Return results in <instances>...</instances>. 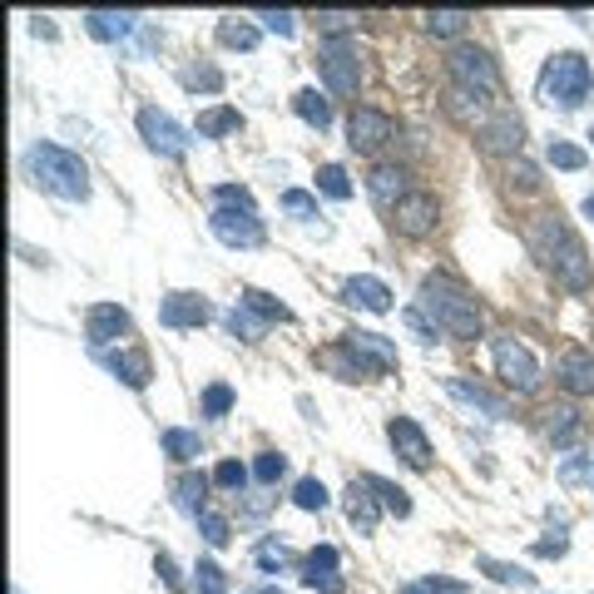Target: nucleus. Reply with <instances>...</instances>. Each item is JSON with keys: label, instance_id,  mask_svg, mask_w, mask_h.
Segmentation results:
<instances>
[{"label": "nucleus", "instance_id": "26", "mask_svg": "<svg viewBox=\"0 0 594 594\" xmlns=\"http://www.w3.org/2000/svg\"><path fill=\"white\" fill-rule=\"evenodd\" d=\"M243 130V114L228 110V104H214V110L198 114V134L204 140H223V134H238Z\"/></svg>", "mask_w": 594, "mask_h": 594}, {"label": "nucleus", "instance_id": "56", "mask_svg": "<svg viewBox=\"0 0 594 594\" xmlns=\"http://www.w3.org/2000/svg\"><path fill=\"white\" fill-rule=\"evenodd\" d=\"M580 475H585V461H565V471H560V481H565V485H575Z\"/></svg>", "mask_w": 594, "mask_h": 594}, {"label": "nucleus", "instance_id": "40", "mask_svg": "<svg viewBox=\"0 0 594 594\" xmlns=\"http://www.w3.org/2000/svg\"><path fill=\"white\" fill-rule=\"evenodd\" d=\"M253 475H258L263 485H278L283 475H288V455H283V451H263L258 461H253Z\"/></svg>", "mask_w": 594, "mask_h": 594}, {"label": "nucleus", "instance_id": "18", "mask_svg": "<svg viewBox=\"0 0 594 594\" xmlns=\"http://www.w3.org/2000/svg\"><path fill=\"white\" fill-rule=\"evenodd\" d=\"M347 520H352L357 525V535H371V530H377V520H381V501L377 495H371V485L367 481H352L347 485Z\"/></svg>", "mask_w": 594, "mask_h": 594}, {"label": "nucleus", "instance_id": "1", "mask_svg": "<svg viewBox=\"0 0 594 594\" xmlns=\"http://www.w3.org/2000/svg\"><path fill=\"white\" fill-rule=\"evenodd\" d=\"M525 243H530V253H535V258L555 273L560 288L590 293V283H594L590 253H585V243H580L575 233L560 223V214H535V218H530L525 223Z\"/></svg>", "mask_w": 594, "mask_h": 594}, {"label": "nucleus", "instance_id": "29", "mask_svg": "<svg viewBox=\"0 0 594 594\" xmlns=\"http://www.w3.org/2000/svg\"><path fill=\"white\" fill-rule=\"evenodd\" d=\"M317 362H322L327 371H337V377H342V381H362V377H371V371L362 367V362H357V352H352V347H327V352L322 357H317Z\"/></svg>", "mask_w": 594, "mask_h": 594}, {"label": "nucleus", "instance_id": "10", "mask_svg": "<svg viewBox=\"0 0 594 594\" xmlns=\"http://www.w3.org/2000/svg\"><path fill=\"white\" fill-rule=\"evenodd\" d=\"M140 134H144V144L154 148V154H164V158H178L188 148V134L174 124V114L154 110V104H144L140 110Z\"/></svg>", "mask_w": 594, "mask_h": 594}, {"label": "nucleus", "instance_id": "16", "mask_svg": "<svg viewBox=\"0 0 594 594\" xmlns=\"http://www.w3.org/2000/svg\"><path fill=\"white\" fill-rule=\"evenodd\" d=\"M342 342L352 347L357 362H362L371 377H387V371H397V347H391L381 332H347Z\"/></svg>", "mask_w": 594, "mask_h": 594}, {"label": "nucleus", "instance_id": "46", "mask_svg": "<svg viewBox=\"0 0 594 594\" xmlns=\"http://www.w3.org/2000/svg\"><path fill=\"white\" fill-rule=\"evenodd\" d=\"M352 10H322V16H317V30H327V40H337V35H347V30H352Z\"/></svg>", "mask_w": 594, "mask_h": 594}, {"label": "nucleus", "instance_id": "6", "mask_svg": "<svg viewBox=\"0 0 594 594\" xmlns=\"http://www.w3.org/2000/svg\"><path fill=\"white\" fill-rule=\"evenodd\" d=\"M445 70H451L455 90L475 94V100L495 94V84H501V70H495V60L485 55L481 45H455V50H451V60H445Z\"/></svg>", "mask_w": 594, "mask_h": 594}, {"label": "nucleus", "instance_id": "36", "mask_svg": "<svg viewBox=\"0 0 594 594\" xmlns=\"http://www.w3.org/2000/svg\"><path fill=\"white\" fill-rule=\"evenodd\" d=\"M465 25H471V16H465V10H427V30H431V35H441V40L461 35Z\"/></svg>", "mask_w": 594, "mask_h": 594}, {"label": "nucleus", "instance_id": "2", "mask_svg": "<svg viewBox=\"0 0 594 594\" xmlns=\"http://www.w3.org/2000/svg\"><path fill=\"white\" fill-rule=\"evenodd\" d=\"M421 313L437 322V332L445 337H461V342H475L481 337V307H475V297L461 288L455 278H445V273H431V278H421Z\"/></svg>", "mask_w": 594, "mask_h": 594}, {"label": "nucleus", "instance_id": "28", "mask_svg": "<svg viewBox=\"0 0 594 594\" xmlns=\"http://www.w3.org/2000/svg\"><path fill=\"white\" fill-rule=\"evenodd\" d=\"M445 391H451V397H461V401H471V407H481L485 417H505V401L491 397L485 387H471L465 377H451V381H445Z\"/></svg>", "mask_w": 594, "mask_h": 594}, {"label": "nucleus", "instance_id": "55", "mask_svg": "<svg viewBox=\"0 0 594 594\" xmlns=\"http://www.w3.org/2000/svg\"><path fill=\"white\" fill-rule=\"evenodd\" d=\"M511 178H515L520 188H540V174H535L530 164H515V168H511Z\"/></svg>", "mask_w": 594, "mask_h": 594}, {"label": "nucleus", "instance_id": "43", "mask_svg": "<svg viewBox=\"0 0 594 594\" xmlns=\"http://www.w3.org/2000/svg\"><path fill=\"white\" fill-rule=\"evenodd\" d=\"M198 535H204L208 545H228L233 530H228V520H223L218 511H204V515H198Z\"/></svg>", "mask_w": 594, "mask_h": 594}, {"label": "nucleus", "instance_id": "23", "mask_svg": "<svg viewBox=\"0 0 594 594\" xmlns=\"http://www.w3.org/2000/svg\"><path fill=\"white\" fill-rule=\"evenodd\" d=\"M367 188H371V198H377V204H381V208H397V204H401V198H407V194H411V188H407V174H401V168H391V164L371 168Z\"/></svg>", "mask_w": 594, "mask_h": 594}, {"label": "nucleus", "instance_id": "30", "mask_svg": "<svg viewBox=\"0 0 594 594\" xmlns=\"http://www.w3.org/2000/svg\"><path fill=\"white\" fill-rule=\"evenodd\" d=\"M243 307H253V313L263 317V322H293V307H283L273 293H263V288H243Z\"/></svg>", "mask_w": 594, "mask_h": 594}, {"label": "nucleus", "instance_id": "8", "mask_svg": "<svg viewBox=\"0 0 594 594\" xmlns=\"http://www.w3.org/2000/svg\"><path fill=\"white\" fill-rule=\"evenodd\" d=\"M491 357H495V371H501L505 387L535 391L540 367H535V357H530V347H520L515 337H495V342H491Z\"/></svg>", "mask_w": 594, "mask_h": 594}, {"label": "nucleus", "instance_id": "54", "mask_svg": "<svg viewBox=\"0 0 594 594\" xmlns=\"http://www.w3.org/2000/svg\"><path fill=\"white\" fill-rule=\"evenodd\" d=\"M154 570L164 575V585H168V590H184V580H178V570H174V560H168V555H158V565H154Z\"/></svg>", "mask_w": 594, "mask_h": 594}, {"label": "nucleus", "instance_id": "25", "mask_svg": "<svg viewBox=\"0 0 594 594\" xmlns=\"http://www.w3.org/2000/svg\"><path fill=\"white\" fill-rule=\"evenodd\" d=\"M204 495H208V475L204 471H188V475H178V485H174V501H178V511H188V515H204L208 505H204Z\"/></svg>", "mask_w": 594, "mask_h": 594}, {"label": "nucleus", "instance_id": "51", "mask_svg": "<svg viewBox=\"0 0 594 594\" xmlns=\"http://www.w3.org/2000/svg\"><path fill=\"white\" fill-rule=\"evenodd\" d=\"M258 565L273 575V570H283V565H288V550H283V545H263V550H258Z\"/></svg>", "mask_w": 594, "mask_h": 594}, {"label": "nucleus", "instance_id": "4", "mask_svg": "<svg viewBox=\"0 0 594 594\" xmlns=\"http://www.w3.org/2000/svg\"><path fill=\"white\" fill-rule=\"evenodd\" d=\"M540 100L555 110H580L585 100H594V70L580 50H560L545 60L540 70Z\"/></svg>", "mask_w": 594, "mask_h": 594}, {"label": "nucleus", "instance_id": "19", "mask_svg": "<svg viewBox=\"0 0 594 594\" xmlns=\"http://www.w3.org/2000/svg\"><path fill=\"white\" fill-rule=\"evenodd\" d=\"M555 377H560V387L575 391V397H594V357L590 352H565Z\"/></svg>", "mask_w": 594, "mask_h": 594}, {"label": "nucleus", "instance_id": "49", "mask_svg": "<svg viewBox=\"0 0 594 594\" xmlns=\"http://www.w3.org/2000/svg\"><path fill=\"white\" fill-rule=\"evenodd\" d=\"M401 317H407V327L421 337V342H437V322H431V317L421 313V307H407V313H401Z\"/></svg>", "mask_w": 594, "mask_h": 594}, {"label": "nucleus", "instance_id": "24", "mask_svg": "<svg viewBox=\"0 0 594 594\" xmlns=\"http://www.w3.org/2000/svg\"><path fill=\"white\" fill-rule=\"evenodd\" d=\"M545 437L555 445H575L585 437V417H580L575 407H550L545 411Z\"/></svg>", "mask_w": 594, "mask_h": 594}, {"label": "nucleus", "instance_id": "47", "mask_svg": "<svg viewBox=\"0 0 594 594\" xmlns=\"http://www.w3.org/2000/svg\"><path fill=\"white\" fill-rule=\"evenodd\" d=\"M184 84H188V90H208V94H214V90H223V74L214 65H194L184 74Z\"/></svg>", "mask_w": 594, "mask_h": 594}, {"label": "nucleus", "instance_id": "39", "mask_svg": "<svg viewBox=\"0 0 594 594\" xmlns=\"http://www.w3.org/2000/svg\"><path fill=\"white\" fill-rule=\"evenodd\" d=\"M218 40L228 50H253V45H258V30L243 25V20H218Z\"/></svg>", "mask_w": 594, "mask_h": 594}, {"label": "nucleus", "instance_id": "11", "mask_svg": "<svg viewBox=\"0 0 594 594\" xmlns=\"http://www.w3.org/2000/svg\"><path fill=\"white\" fill-rule=\"evenodd\" d=\"M387 140H391V114L371 110V104H357L352 120H347V144H352L357 154H377Z\"/></svg>", "mask_w": 594, "mask_h": 594}, {"label": "nucleus", "instance_id": "22", "mask_svg": "<svg viewBox=\"0 0 594 594\" xmlns=\"http://www.w3.org/2000/svg\"><path fill=\"white\" fill-rule=\"evenodd\" d=\"M134 25H140L134 10H90V16H84V30H90L94 40H124Z\"/></svg>", "mask_w": 594, "mask_h": 594}, {"label": "nucleus", "instance_id": "7", "mask_svg": "<svg viewBox=\"0 0 594 594\" xmlns=\"http://www.w3.org/2000/svg\"><path fill=\"white\" fill-rule=\"evenodd\" d=\"M208 228H214V238L218 243H228V248H263V223H258V214L253 208H214L208 214Z\"/></svg>", "mask_w": 594, "mask_h": 594}, {"label": "nucleus", "instance_id": "57", "mask_svg": "<svg viewBox=\"0 0 594 594\" xmlns=\"http://www.w3.org/2000/svg\"><path fill=\"white\" fill-rule=\"evenodd\" d=\"M401 594H427V585L417 580V585H401Z\"/></svg>", "mask_w": 594, "mask_h": 594}, {"label": "nucleus", "instance_id": "41", "mask_svg": "<svg viewBox=\"0 0 594 594\" xmlns=\"http://www.w3.org/2000/svg\"><path fill=\"white\" fill-rule=\"evenodd\" d=\"M228 411H233V387L228 381H214L204 391V417H228Z\"/></svg>", "mask_w": 594, "mask_h": 594}, {"label": "nucleus", "instance_id": "50", "mask_svg": "<svg viewBox=\"0 0 594 594\" xmlns=\"http://www.w3.org/2000/svg\"><path fill=\"white\" fill-rule=\"evenodd\" d=\"M214 198H218L223 208H253V194H248V188H233V184L214 188Z\"/></svg>", "mask_w": 594, "mask_h": 594}, {"label": "nucleus", "instance_id": "27", "mask_svg": "<svg viewBox=\"0 0 594 594\" xmlns=\"http://www.w3.org/2000/svg\"><path fill=\"white\" fill-rule=\"evenodd\" d=\"M293 110L303 114L313 130H327V124H332V100H327V94H317V90H297L293 94Z\"/></svg>", "mask_w": 594, "mask_h": 594}, {"label": "nucleus", "instance_id": "14", "mask_svg": "<svg viewBox=\"0 0 594 594\" xmlns=\"http://www.w3.org/2000/svg\"><path fill=\"white\" fill-rule=\"evenodd\" d=\"M208 317H214V303H208L204 293H168L164 307H158V322L174 327V332H184V327H204Z\"/></svg>", "mask_w": 594, "mask_h": 594}, {"label": "nucleus", "instance_id": "48", "mask_svg": "<svg viewBox=\"0 0 594 594\" xmlns=\"http://www.w3.org/2000/svg\"><path fill=\"white\" fill-rule=\"evenodd\" d=\"M258 20L273 30V35H293V30H297V16H293V10H258Z\"/></svg>", "mask_w": 594, "mask_h": 594}, {"label": "nucleus", "instance_id": "44", "mask_svg": "<svg viewBox=\"0 0 594 594\" xmlns=\"http://www.w3.org/2000/svg\"><path fill=\"white\" fill-rule=\"evenodd\" d=\"M214 485H223V491H233V495H238L243 485H248V465H238V461H223L218 471H214Z\"/></svg>", "mask_w": 594, "mask_h": 594}, {"label": "nucleus", "instance_id": "34", "mask_svg": "<svg viewBox=\"0 0 594 594\" xmlns=\"http://www.w3.org/2000/svg\"><path fill=\"white\" fill-rule=\"evenodd\" d=\"M317 188H322L327 198H337V204H342V198H352V178H347L342 164H322V168H317Z\"/></svg>", "mask_w": 594, "mask_h": 594}, {"label": "nucleus", "instance_id": "20", "mask_svg": "<svg viewBox=\"0 0 594 594\" xmlns=\"http://www.w3.org/2000/svg\"><path fill=\"white\" fill-rule=\"evenodd\" d=\"M342 297L352 307H362V313H391V288L381 278H347Z\"/></svg>", "mask_w": 594, "mask_h": 594}, {"label": "nucleus", "instance_id": "59", "mask_svg": "<svg viewBox=\"0 0 594 594\" xmlns=\"http://www.w3.org/2000/svg\"><path fill=\"white\" fill-rule=\"evenodd\" d=\"M263 594H283V590H263Z\"/></svg>", "mask_w": 594, "mask_h": 594}, {"label": "nucleus", "instance_id": "58", "mask_svg": "<svg viewBox=\"0 0 594 594\" xmlns=\"http://www.w3.org/2000/svg\"><path fill=\"white\" fill-rule=\"evenodd\" d=\"M585 218H594V194L585 198Z\"/></svg>", "mask_w": 594, "mask_h": 594}, {"label": "nucleus", "instance_id": "52", "mask_svg": "<svg viewBox=\"0 0 594 594\" xmlns=\"http://www.w3.org/2000/svg\"><path fill=\"white\" fill-rule=\"evenodd\" d=\"M421 585H427V594H471L461 585V580H441V575H431V580H421Z\"/></svg>", "mask_w": 594, "mask_h": 594}, {"label": "nucleus", "instance_id": "21", "mask_svg": "<svg viewBox=\"0 0 594 594\" xmlns=\"http://www.w3.org/2000/svg\"><path fill=\"white\" fill-rule=\"evenodd\" d=\"M100 357H104V367H110L114 377H120L124 387H134V391H144L148 377H154V371H148V357L130 352V347H120V352H100Z\"/></svg>", "mask_w": 594, "mask_h": 594}, {"label": "nucleus", "instance_id": "12", "mask_svg": "<svg viewBox=\"0 0 594 594\" xmlns=\"http://www.w3.org/2000/svg\"><path fill=\"white\" fill-rule=\"evenodd\" d=\"M387 441H391V451L411 465V471H427V465H431V441H427V431H421L411 417H391L387 421Z\"/></svg>", "mask_w": 594, "mask_h": 594}, {"label": "nucleus", "instance_id": "53", "mask_svg": "<svg viewBox=\"0 0 594 594\" xmlns=\"http://www.w3.org/2000/svg\"><path fill=\"white\" fill-rule=\"evenodd\" d=\"M565 550H570V535H565V530H555L550 540H540V545H535V555H565Z\"/></svg>", "mask_w": 594, "mask_h": 594}, {"label": "nucleus", "instance_id": "5", "mask_svg": "<svg viewBox=\"0 0 594 594\" xmlns=\"http://www.w3.org/2000/svg\"><path fill=\"white\" fill-rule=\"evenodd\" d=\"M317 70H322V84L332 94H357L362 84V50H357L352 35H337L317 45Z\"/></svg>", "mask_w": 594, "mask_h": 594}, {"label": "nucleus", "instance_id": "35", "mask_svg": "<svg viewBox=\"0 0 594 594\" xmlns=\"http://www.w3.org/2000/svg\"><path fill=\"white\" fill-rule=\"evenodd\" d=\"M293 505L297 511H327V485L317 481V475H303V481L293 485Z\"/></svg>", "mask_w": 594, "mask_h": 594}, {"label": "nucleus", "instance_id": "9", "mask_svg": "<svg viewBox=\"0 0 594 594\" xmlns=\"http://www.w3.org/2000/svg\"><path fill=\"white\" fill-rule=\"evenodd\" d=\"M437 218H441V208L427 188H411V194L391 208V228H397L401 238H427V233H437Z\"/></svg>", "mask_w": 594, "mask_h": 594}, {"label": "nucleus", "instance_id": "15", "mask_svg": "<svg viewBox=\"0 0 594 594\" xmlns=\"http://www.w3.org/2000/svg\"><path fill=\"white\" fill-rule=\"evenodd\" d=\"M481 144L491 148V154H520V144H525V124H520V114L495 110L491 120H481Z\"/></svg>", "mask_w": 594, "mask_h": 594}, {"label": "nucleus", "instance_id": "38", "mask_svg": "<svg viewBox=\"0 0 594 594\" xmlns=\"http://www.w3.org/2000/svg\"><path fill=\"white\" fill-rule=\"evenodd\" d=\"M550 164L565 168V174H575V168L590 164V154L580 144H570V140H550Z\"/></svg>", "mask_w": 594, "mask_h": 594}, {"label": "nucleus", "instance_id": "45", "mask_svg": "<svg viewBox=\"0 0 594 594\" xmlns=\"http://www.w3.org/2000/svg\"><path fill=\"white\" fill-rule=\"evenodd\" d=\"M194 590H198V594H223V570L214 565V560H198V570H194Z\"/></svg>", "mask_w": 594, "mask_h": 594}, {"label": "nucleus", "instance_id": "37", "mask_svg": "<svg viewBox=\"0 0 594 594\" xmlns=\"http://www.w3.org/2000/svg\"><path fill=\"white\" fill-rule=\"evenodd\" d=\"M481 570L495 580V585H515V590H530V585H535V575H525L520 565H505V560H491V555L481 560Z\"/></svg>", "mask_w": 594, "mask_h": 594}, {"label": "nucleus", "instance_id": "33", "mask_svg": "<svg viewBox=\"0 0 594 594\" xmlns=\"http://www.w3.org/2000/svg\"><path fill=\"white\" fill-rule=\"evenodd\" d=\"M164 451L174 455V461H194V455H204V441H198V431L168 427V431H164Z\"/></svg>", "mask_w": 594, "mask_h": 594}, {"label": "nucleus", "instance_id": "32", "mask_svg": "<svg viewBox=\"0 0 594 594\" xmlns=\"http://www.w3.org/2000/svg\"><path fill=\"white\" fill-rule=\"evenodd\" d=\"M362 481L371 485V495L381 501V511H391V515H411V501H407V491H401V485L381 481V475H362Z\"/></svg>", "mask_w": 594, "mask_h": 594}, {"label": "nucleus", "instance_id": "13", "mask_svg": "<svg viewBox=\"0 0 594 594\" xmlns=\"http://www.w3.org/2000/svg\"><path fill=\"white\" fill-rule=\"evenodd\" d=\"M130 313H124L120 303H94L90 313H84V337H90L94 347H110V342H120V337H130Z\"/></svg>", "mask_w": 594, "mask_h": 594}, {"label": "nucleus", "instance_id": "3", "mask_svg": "<svg viewBox=\"0 0 594 594\" xmlns=\"http://www.w3.org/2000/svg\"><path fill=\"white\" fill-rule=\"evenodd\" d=\"M25 164H30V178H35L45 194L65 198V204H84V198H90V168H84L80 154H70V148L35 144L25 154Z\"/></svg>", "mask_w": 594, "mask_h": 594}, {"label": "nucleus", "instance_id": "42", "mask_svg": "<svg viewBox=\"0 0 594 594\" xmlns=\"http://www.w3.org/2000/svg\"><path fill=\"white\" fill-rule=\"evenodd\" d=\"M283 214H293V218H317V194H303V188H288L283 194Z\"/></svg>", "mask_w": 594, "mask_h": 594}, {"label": "nucleus", "instance_id": "60", "mask_svg": "<svg viewBox=\"0 0 594 594\" xmlns=\"http://www.w3.org/2000/svg\"><path fill=\"white\" fill-rule=\"evenodd\" d=\"M590 140H594V130H590Z\"/></svg>", "mask_w": 594, "mask_h": 594}, {"label": "nucleus", "instance_id": "17", "mask_svg": "<svg viewBox=\"0 0 594 594\" xmlns=\"http://www.w3.org/2000/svg\"><path fill=\"white\" fill-rule=\"evenodd\" d=\"M303 585L313 594H342V575H337V550L317 545L313 555L303 560Z\"/></svg>", "mask_w": 594, "mask_h": 594}, {"label": "nucleus", "instance_id": "31", "mask_svg": "<svg viewBox=\"0 0 594 594\" xmlns=\"http://www.w3.org/2000/svg\"><path fill=\"white\" fill-rule=\"evenodd\" d=\"M223 322H228V332H233V337H243V342H258V337L268 332V322H263V317L253 313V307H243V303L233 307V313L223 317Z\"/></svg>", "mask_w": 594, "mask_h": 594}]
</instances>
